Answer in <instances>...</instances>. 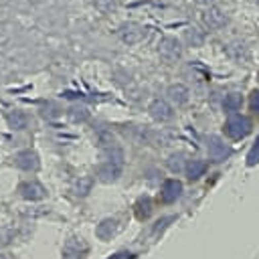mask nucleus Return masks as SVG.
Wrapping results in <instances>:
<instances>
[{"label": "nucleus", "mask_w": 259, "mask_h": 259, "mask_svg": "<svg viewBox=\"0 0 259 259\" xmlns=\"http://www.w3.org/2000/svg\"><path fill=\"white\" fill-rule=\"evenodd\" d=\"M251 130H253L251 119H249L247 115H239V113L231 115V117L227 119V123H225V134H227L229 138H233V140H241V138L249 136Z\"/></svg>", "instance_id": "obj_1"}, {"label": "nucleus", "mask_w": 259, "mask_h": 259, "mask_svg": "<svg viewBox=\"0 0 259 259\" xmlns=\"http://www.w3.org/2000/svg\"><path fill=\"white\" fill-rule=\"evenodd\" d=\"M158 55H160L166 63L178 61L180 55H182V47H180L178 38H174V36H164V38L158 42Z\"/></svg>", "instance_id": "obj_2"}, {"label": "nucleus", "mask_w": 259, "mask_h": 259, "mask_svg": "<svg viewBox=\"0 0 259 259\" xmlns=\"http://www.w3.org/2000/svg\"><path fill=\"white\" fill-rule=\"evenodd\" d=\"M206 152H208V158L212 162H223V160H227L231 156V148L217 136H210L206 140Z\"/></svg>", "instance_id": "obj_3"}, {"label": "nucleus", "mask_w": 259, "mask_h": 259, "mask_svg": "<svg viewBox=\"0 0 259 259\" xmlns=\"http://www.w3.org/2000/svg\"><path fill=\"white\" fill-rule=\"evenodd\" d=\"M180 194H182V182H180V180L170 178V180H166V182L162 184V190H160L162 202L170 204V202H174L176 198H180Z\"/></svg>", "instance_id": "obj_4"}, {"label": "nucleus", "mask_w": 259, "mask_h": 259, "mask_svg": "<svg viewBox=\"0 0 259 259\" xmlns=\"http://www.w3.org/2000/svg\"><path fill=\"white\" fill-rule=\"evenodd\" d=\"M119 38L127 45H134V42L144 38V28L136 22H125V24L119 26Z\"/></svg>", "instance_id": "obj_5"}, {"label": "nucleus", "mask_w": 259, "mask_h": 259, "mask_svg": "<svg viewBox=\"0 0 259 259\" xmlns=\"http://www.w3.org/2000/svg\"><path fill=\"white\" fill-rule=\"evenodd\" d=\"M148 111H150V115H152L154 119H158V121H168V119L172 117V107H170L168 101H164V99H154V101L150 103Z\"/></svg>", "instance_id": "obj_6"}, {"label": "nucleus", "mask_w": 259, "mask_h": 259, "mask_svg": "<svg viewBox=\"0 0 259 259\" xmlns=\"http://www.w3.org/2000/svg\"><path fill=\"white\" fill-rule=\"evenodd\" d=\"M18 192H20V196H22V198H26V200H38V198H42V196H45V188H42L36 180L22 182V184L18 186Z\"/></svg>", "instance_id": "obj_7"}, {"label": "nucleus", "mask_w": 259, "mask_h": 259, "mask_svg": "<svg viewBox=\"0 0 259 259\" xmlns=\"http://www.w3.org/2000/svg\"><path fill=\"white\" fill-rule=\"evenodd\" d=\"M202 20L208 28H223L227 24V14L221 10V8H208L204 14H202Z\"/></svg>", "instance_id": "obj_8"}, {"label": "nucleus", "mask_w": 259, "mask_h": 259, "mask_svg": "<svg viewBox=\"0 0 259 259\" xmlns=\"http://www.w3.org/2000/svg\"><path fill=\"white\" fill-rule=\"evenodd\" d=\"M121 172V162H113V160H107L103 162L99 168H97V176L103 180V182H109V180H115Z\"/></svg>", "instance_id": "obj_9"}, {"label": "nucleus", "mask_w": 259, "mask_h": 259, "mask_svg": "<svg viewBox=\"0 0 259 259\" xmlns=\"http://www.w3.org/2000/svg\"><path fill=\"white\" fill-rule=\"evenodd\" d=\"M16 166L22 168V170H36L38 168V156L30 150H24V152H18L16 158H14Z\"/></svg>", "instance_id": "obj_10"}, {"label": "nucleus", "mask_w": 259, "mask_h": 259, "mask_svg": "<svg viewBox=\"0 0 259 259\" xmlns=\"http://www.w3.org/2000/svg\"><path fill=\"white\" fill-rule=\"evenodd\" d=\"M85 251H87V245L81 239H71V241H67L65 249H63V255L67 259H81V255Z\"/></svg>", "instance_id": "obj_11"}, {"label": "nucleus", "mask_w": 259, "mask_h": 259, "mask_svg": "<svg viewBox=\"0 0 259 259\" xmlns=\"http://www.w3.org/2000/svg\"><path fill=\"white\" fill-rule=\"evenodd\" d=\"M166 95H168V99L174 101L176 105H182V103L188 101V89H186L182 83H174V85H170V87L166 89Z\"/></svg>", "instance_id": "obj_12"}, {"label": "nucleus", "mask_w": 259, "mask_h": 259, "mask_svg": "<svg viewBox=\"0 0 259 259\" xmlns=\"http://www.w3.org/2000/svg\"><path fill=\"white\" fill-rule=\"evenodd\" d=\"M206 172V162L204 160H190L186 164V174L190 180H198Z\"/></svg>", "instance_id": "obj_13"}, {"label": "nucleus", "mask_w": 259, "mask_h": 259, "mask_svg": "<svg viewBox=\"0 0 259 259\" xmlns=\"http://www.w3.org/2000/svg\"><path fill=\"white\" fill-rule=\"evenodd\" d=\"M241 105H243V97H241V93H229V95H225L223 109H225L227 113L239 111V109H241Z\"/></svg>", "instance_id": "obj_14"}, {"label": "nucleus", "mask_w": 259, "mask_h": 259, "mask_svg": "<svg viewBox=\"0 0 259 259\" xmlns=\"http://www.w3.org/2000/svg\"><path fill=\"white\" fill-rule=\"evenodd\" d=\"M115 229H117V221L115 219H105V221H101V225L97 227V237L99 239H109L113 233H115Z\"/></svg>", "instance_id": "obj_15"}, {"label": "nucleus", "mask_w": 259, "mask_h": 259, "mask_svg": "<svg viewBox=\"0 0 259 259\" xmlns=\"http://www.w3.org/2000/svg\"><path fill=\"white\" fill-rule=\"evenodd\" d=\"M150 214H152V200L148 196H144V198H140L136 202V217L140 221H146Z\"/></svg>", "instance_id": "obj_16"}, {"label": "nucleus", "mask_w": 259, "mask_h": 259, "mask_svg": "<svg viewBox=\"0 0 259 259\" xmlns=\"http://www.w3.org/2000/svg\"><path fill=\"white\" fill-rule=\"evenodd\" d=\"M8 121H10V125L14 127V130H24L26 127V115L22 113V111H10L8 113Z\"/></svg>", "instance_id": "obj_17"}, {"label": "nucleus", "mask_w": 259, "mask_h": 259, "mask_svg": "<svg viewBox=\"0 0 259 259\" xmlns=\"http://www.w3.org/2000/svg\"><path fill=\"white\" fill-rule=\"evenodd\" d=\"M186 40H188V45H192V47H200L202 42H204V36L200 34V30H196V28H190V30H186Z\"/></svg>", "instance_id": "obj_18"}, {"label": "nucleus", "mask_w": 259, "mask_h": 259, "mask_svg": "<svg viewBox=\"0 0 259 259\" xmlns=\"http://www.w3.org/2000/svg\"><path fill=\"white\" fill-rule=\"evenodd\" d=\"M247 164H249V166L259 164V138L255 140L253 148H251V150H249V154H247Z\"/></svg>", "instance_id": "obj_19"}, {"label": "nucleus", "mask_w": 259, "mask_h": 259, "mask_svg": "<svg viewBox=\"0 0 259 259\" xmlns=\"http://www.w3.org/2000/svg\"><path fill=\"white\" fill-rule=\"evenodd\" d=\"M168 168L172 172H180L182 170V154H172L168 158Z\"/></svg>", "instance_id": "obj_20"}, {"label": "nucleus", "mask_w": 259, "mask_h": 259, "mask_svg": "<svg viewBox=\"0 0 259 259\" xmlns=\"http://www.w3.org/2000/svg\"><path fill=\"white\" fill-rule=\"evenodd\" d=\"M89 188H91V178H89V176H85V178H81V180L77 182V194H79V196H85V194L89 192Z\"/></svg>", "instance_id": "obj_21"}, {"label": "nucleus", "mask_w": 259, "mask_h": 259, "mask_svg": "<svg viewBox=\"0 0 259 259\" xmlns=\"http://www.w3.org/2000/svg\"><path fill=\"white\" fill-rule=\"evenodd\" d=\"M249 105H251V109L259 115V89H255V91L251 93V97H249Z\"/></svg>", "instance_id": "obj_22"}, {"label": "nucleus", "mask_w": 259, "mask_h": 259, "mask_svg": "<svg viewBox=\"0 0 259 259\" xmlns=\"http://www.w3.org/2000/svg\"><path fill=\"white\" fill-rule=\"evenodd\" d=\"M172 221H174V217H166V219H162V221H158V223H156V227H154V233H158V231H162V229H164V227H166L168 223H172Z\"/></svg>", "instance_id": "obj_23"}, {"label": "nucleus", "mask_w": 259, "mask_h": 259, "mask_svg": "<svg viewBox=\"0 0 259 259\" xmlns=\"http://www.w3.org/2000/svg\"><path fill=\"white\" fill-rule=\"evenodd\" d=\"M134 255H127V253H117V255H113V257H109V259H132Z\"/></svg>", "instance_id": "obj_24"}, {"label": "nucleus", "mask_w": 259, "mask_h": 259, "mask_svg": "<svg viewBox=\"0 0 259 259\" xmlns=\"http://www.w3.org/2000/svg\"><path fill=\"white\" fill-rule=\"evenodd\" d=\"M198 4H210V2H214V0H196Z\"/></svg>", "instance_id": "obj_25"}, {"label": "nucleus", "mask_w": 259, "mask_h": 259, "mask_svg": "<svg viewBox=\"0 0 259 259\" xmlns=\"http://www.w3.org/2000/svg\"><path fill=\"white\" fill-rule=\"evenodd\" d=\"M0 259H8V257H6V255H0Z\"/></svg>", "instance_id": "obj_26"}]
</instances>
